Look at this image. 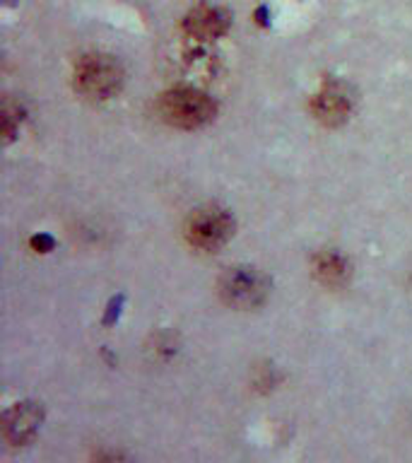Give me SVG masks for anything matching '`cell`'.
Listing matches in <instances>:
<instances>
[{
	"label": "cell",
	"instance_id": "obj_8",
	"mask_svg": "<svg viewBox=\"0 0 412 463\" xmlns=\"http://www.w3.org/2000/svg\"><path fill=\"white\" fill-rule=\"evenodd\" d=\"M314 268H316L318 280L325 282V285H340L350 275V263L338 251H323L321 256H316Z\"/></svg>",
	"mask_w": 412,
	"mask_h": 463
},
{
	"label": "cell",
	"instance_id": "obj_5",
	"mask_svg": "<svg viewBox=\"0 0 412 463\" xmlns=\"http://www.w3.org/2000/svg\"><path fill=\"white\" fill-rule=\"evenodd\" d=\"M352 92L342 82H328L314 97L311 109H314L318 121H323L325 126H338V123L347 121V116L352 114Z\"/></svg>",
	"mask_w": 412,
	"mask_h": 463
},
{
	"label": "cell",
	"instance_id": "obj_1",
	"mask_svg": "<svg viewBox=\"0 0 412 463\" xmlns=\"http://www.w3.org/2000/svg\"><path fill=\"white\" fill-rule=\"evenodd\" d=\"M159 111L164 121L179 128H201L215 116V101L208 94L193 87H181L166 92L159 101Z\"/></svg>",
	"mask_w": 412,
	"mask_h": 463
},
{
	"label": "cell",
	"instance_id": "obj_6",
	"mask_svg": "<svg viewBox=\"0 0 412 463\" xmlns=\"http://www.w3.org/2000/svg\"><path fill=\"white\" fill-rule=\"evenodd\" d=\"M183 29L188 36H193L198 42H212L229 29V17L222 7L202 3V5H195L193 10H188V14L183 17Z\"/></svg>",
	"mask_w": 412,
	"mask_h": 463
},
{
	"label": "cell",
	"instance_id": "obj_2",
	"mask_svg": "<svg viewBox=\"0 0 412 463\" xmlns=\"http://www.w3.org/2000/svg\"><path fill=\"white\" fill-rule=\"evenodd\" d=\"M123 71L118 61L104 53L85 56L75 71V85L89 99H108L121 90Z\"/></svg>",
	"mask_w": 412,
	"mask_h": 463
},
{
	"label": "cell",
	"instance_id": "obj_4",
	"mask_svg": "<svg viewBox=\"0 0 412 463\" xmlns=\"http://www.w3.org/2000/svg\"><path fill=\"white\" fill-rule=\"evenodd\" d=\"M234 222L227 215V210L220 208H202L191 215L188 220V239L191 244L205 251H215L231 237Z\"/></svg>",
	"mask_w": 412,
	"mask_h": 463
},
{
	"label": "cell",
	"instance_id": "obj_3",
	"mask_svg": "<svg viewBox=\"0 0 412 463\" xmlns=\"http://www.w3.org/2000/svg\"><path fill=\"white\" fill-rule=\"evenodd\" d=\"M220 292H222L224 302L231 307L251 309L266 299L267 280L256 268H229L220 282Z\"/></svg>",
	"mask_w": 412,
	"mask_h": 463
},
{
	"label": "cell",
	"instance_id": "obj_7",
	"mask_svg": "<svg viewBox=\"0 0 412 463\" xmlns=\"http://www.w3.org/2000/svg\"><path fill=\"white\" fill-rule=\"evenodd\" d=\"M39 422H42V408H36V403H17L5 412L3 434L10 444H24L34 437Z\"/></svg>",
	"mask_w": 412,
	"mask_h": 463
}]
</instances>
